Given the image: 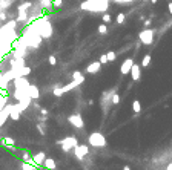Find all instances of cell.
I'll use <instances>...</instances> for the list:
<instances>
[{"instance_id":"obj_29","label":"cell","mask_w":172,"mask_h":170,"mask_svg":"<svg viewBox=\"0 0 172 170\" xmlns=\"http://www.w3.org/2000/svg\"><path fill=\"white\" fill-rule=\"evenodd\" d=\"M31 158H32V156H31L28 152H23V153H22V159H23V161H28V159H31Z\"/></svg>"},{"instance_id":"obj_27","label":"cell","mask_w":172,"mask_h":170,"mask_svg":"<svg viewBox=\"0 0 172 170\" xmlns=\"http://www.w3.org/2000/svg\"><path fill=\"white\" fill-rule=\"evenodd\" d=\"M101 65H106V63H109L108 61V57H106V54H103V55H100V60H98Z\"/></svg>"},{"instance_id":"obj_32","label":"cell","mask_w":172,"mask_h":170,"mask_svg":"<svg viewBox=\"0 0 172 170\" xmlns=\"http://www.w3.org/2000/svg\"><path fill=\"white\" fill-rule=\"evenodd\" d=\"M144 26H146V28H147V26H151V20H149V19H147V20H144Z\"/></svg>"},{"instance_id":"obj_15","label":"cell","mask_w":172,"mask_h":170,"mask_svg":"<svg viewBox=\"0 0 172 170\" xmlns=\"http://www.w3.org/2000/svg\"><path fill=\"white\" fill-rule=\"evenodd\" d=\"M72 80L77 81L78 84H82V83L85 81V77H83V74H82L80 71H74V72H72Z\"/></svg>"},{"instance_id":"obj_24","label":"cell","mask_w":172,"mask_h":170,"mask_svg":"<svg viewBox=\"0 0 172 170\" xmlns=\"http://www.w3.org/2000/svg\"><path fill=\"white\" fill-rule=\"evenodd\" d=\"M48 63H49V66H57V58H55V55H49V57H48Z\"/></svg>"},{"instance_id":"obj_26","label":"cell","mask_w":172,"mask_h":170,"mask_svg":"<svg viewBox=\"0 0 172 170\" xmlns=\"http://www.w3.org/2000/svg\"><path fill=\"white\" fill-rule=\"evenodd\" d=\"M106 32H108V26H106L105 23L100 25V26H98V34H106Z\"/></svg>"},{"instance_id":"obj_31","label":"cell","mask_w":172,"mask_h":170,"mask_svg":"<svg viewBox=\"0 0 172 170\" xmlns=\"http://www.w3.org/2000/svg\"><path fill=\"white\" fill-rule=\"evenodd\" d=\"M37 120H39V121H40V123H45V121H46V120H48V116H43V115H40V116H39V118H37Z\"/></svg>"},{"instance_id":"obj_6","label":"cell","mask_w":172,"mask_h":170,"mask_svg":"<svg viewBox=\"0 0 172 170\" xmlns=\"http://www.w3.org/2000/svg\"><path fill=\"white\" fill-rule=\"evenodd\" d=\"M89 155V147L86 146V144H77L75 147H74V156L77 158V159H83L85 156H88Z\"/></svg>"},{"instance_id":"obj_8","label":"cell","mask_w":172,"mask_h":170,"mask_svg":"<svg viewBox=\"0 0 172 170\" xmlns=\"http://www.w3.org/2000/svg\"><path fill=\"white\" fill-rule=\"evenodd\" d=\"M132 65H134V60H132V58H126V60L121 63V66H120V72H121V75H129Z\"/></svg>"},{"instance_id":"obj_23","label":"cell","mask_w":172,"mask_h":170,"mask_svg":"<svg viewBox=\"0 0 172 170\" xmlns=\"http://www.w3.org/2000/svg\"><path fill=\"white\" fill-rule=\"evenodd\" d=\"M111 103H112V106H117V104H120V95H118L117 92L112 95V100H111Z\"/></svg>"},{"instance_id":"obj_18","label":"cell","mask_w":172,"mask_h":170,"mask_svg":"<svg viewBox=\"0 0 172 170\" xmlns=\"http://www.w3.org/2000/svg\"><path fill=\"white\" fill-rule=\"evenodd\" d=\"M36 129L39 130V133H40L42 136L46 135V124H45V123H37V124H36Z\"/></svg>"},{"instance_id":"obj_10","label":"cell","mask_w":172,"mask_h":170,"mask_svg":"<svg viewBox=\"0 0 172 170\" xmlns=\"http://www.w3.org/2000/svg\"><path fill=\"white\" fill-rule=\"evenodd\" d=\"M100 69H101V63L100 61H92V63H89L88 66H86V74H98L100 72Z\"/></svg>"},{"instance_id":"obj_28","label":"cell","mask_w":172,"mask_h":170,"mask_svg":"<svg viewBox=\"0 0 172 170\" xmlns=\"http://www.w3.org/2000/svg\"><path fill=\"white\" fill-rule=\"evenodd\" d=\"M40 115H43V116H49V110L45 109V107H40Z\"/></svg>"},{"instance_id":"obj_3","label":"cell","mask_w":172,"mask_h":170,"mask_svg":"<svg viewBox=\"0 0 172 170\" xmlns=\"http://www.w3.org/2000/svg\"><path fill=\"white\" fill-rule=\"evenodd\" d=\"M115 94V89H112V91H105L103 94H101V100H100V106H101V109H103V112L105 113H108V110H109V107H111V100H112V95Z\"/></svg>"},{"instance_id":"obj_4","label":"cell","mask_w":172,"mask_h":170,"mask_svg":"<svg viewBox=\"0 0 172 170\" xmlns=\"http://www.w3.org/2000/svg\"><path fill=\"white\" fill-rule=\"evenodd\" d=\"M138 40L141 42V45H146V46H149V45H152L154 43V29H143L140 34H138Z\"/></svg>"},{"instance_id":"obj_25","label":"cell","mask_w":172,"mask_h":170,"mask_svg":"<svg viewBox=\"0 0 172 170\" xmlns=\"http://www.w3.org/2000/svg\"><path fill=\"white\" fill-rule=\"evenodd\" d=\"M124 20H126V16H124V14H118V16H117V23H118V25L124 23Z\"/></svg>"},{"instance_id":"obj_33","label":"cell","mask_w":172,"mask_h":170,"mask_svg":"<svg viewBox=\"0 0 172 170\" xmlns=\"http://www.w3.org/2000/svg\"><path fill=\"white\" fill-rule=\"evenodd\" d=\"M94 103H95V100H89V101H88L89 106H94Z\"/></svg>"},{"instance_id":"obj_34","label":"cell","mask_w":172,"mask_h":170,"mask_svg":"<svg viewBox=\"0 0 172 170\" xmlns=\"http://www.w3.org/2000/svg\"><path fill=\"white\" fill-rule=\"evenodd\" d=\"M123 170H131V165H123Z\"/></svg>"},{"instance_id":"obj_1","label":"cell","mask_w":172,"mask_h":170,"mask_svg":"<svg viewBox=\"0 0 172 170\" xmlns=\"http://www.w3.org/2000/svg\"><path fill=\"white\" fill-rule=\"evenodd\" d=\"M57 144L62 146V150L63 152H71L74 150V147L78 144V138L75 135H71V136H66L63 139H57Z\"/></svg>"},{"instance_id":"obj_14","label":"cell","mask_w":172,"mask_h":170,"mask_svg":"<svg viewBox=\"0 0 172 170\" xmlns=\"http://www.w3.org/2000/svg\"><path fill=\"white\" fill-rule=\"evenodd\" d=\"M0 142H2L3 146H6V147H14V146H16V139L11 138V136H5V138H2V139H0Z\"/></svg>"},{"instance_id":"obj_13","label":"cell","mask_w":172,"mask_h":170,"mask_svg":"<svg viewBox=\"0 0 172 170\" xmlns=\"http://www.w3.org/2000/svg\"><path fill=\"white\" fill-rule=\"evenodd\" d=\"M43 167H45L46 170H55V168H57V164H55V161H54L52 158H48V156H46V159H45V162H43Z\"/></svg>"},{"instance_id":"obj_2","label":"cell","mask_w":172,"mask_h":170,"mask_svg":"<svg viewBox=\"0 0 172 170\" xmlns=\"http://www.w3.org/2000/svg\"><path fill=\"white\" fill-rule=\"evenodd\" d=\"M88 142L92 146V147H105L106 146V138L103 133L100 132H92L89 136H88Z\"/></svg>"},{"instance_id":"obj_20","label":"cell","mask_w":172,"mask_h":170,"mask_svg":"<svg viewBox=\"0 0 172 170\" xmlns=\"http://www.w3.org/2000/svg\"><path fill=\"white\" fill-rule=\"evenodd\" d=\"M52 94H54V97H62L65 92H63V86H60V84H57L54 89H52Z\"/></svg>"},{"instance_id":"obj_19","label":"cell","mask_w":172,"mask_h":170,"mask_svg":"<svg viewBox=\"0 0 172 170\" xmlns=\"http://www.w3.org/2000/svg\"><path fill=\"white\" fill-rule=\"evenodd\" d=\"M31 74V68L29 66H20V77H28Z\"/></svg>"},{"instance_id":"obj_16","label":"cell","mask_w":172,"mask_h":170,"mask_svg":"<svg viewBox=\"0 0 172 170\" xmlns=\"http://www.w3.org/2000/svg\"><path fill=\"white\" fill-rule=\"evenodd\" d=\"M22 170H39V165H34L28 161H23L22 162Z\"/></svg>"},{"instance_id":"obj_7","label":"cell","mask_w":172,"mask_h":170,"mask_svg":"<svg viewBox=\"0 0 172 170\" xmlns=\"http://www.w3.org/2000/svg\"><path fill=\"white\" fill-rule=\"evenodd\" d=\"M13 84H14V87L17 91H23V92H26L28 87H29V81H28L26 77H17V78H14Z\"/></svg>"},{"instance_id":"obj_17","label":"cell","mask_w":172,"mask_h":170,"mask_svg":"<svg viewBox=\"0 0 172 170\" xmlns=\"http://www.w3.org/2000/svg\"><path fill=\"white\" fill-rule=\"evenodd\" d=\"M132 110H134V113H140L141 112V103H140V100H134L132 101Z\"/></svg>"},{"instance_id":"obj_21","label":"cell","mask_w":172,"mask_h":170,"mask_svg":"<svg viewBox=\"0 0 172 170\" xmlns=\"http://www.w3.org/2000/svg\"><path fill=\"white\" fill-rule=\"evenodd\" d=\"M106 57H108V61L112 63V61H115V58H117V52L109 51V52H106Z\"/></svg>"},{"instance_id":"obj_5","label":"cell","mask_w":172,"mask_h":170,"mask_svg":"<svg viewBox=\"0 0 172 170\" xmlns=\"http://www.w3.org/2000/svg\"><path fill=\"white\" fill-rule=\"evenodd\" d=\"M68 121H69V124H71L72 127H75V129H83V127H85V121H83V116H82L80 113H72V115H69V116H68Z\"/></svg>"},{"instance_id":"obj_30","label":"cell","mask_w":172,"mask_h":170,"mask_svg":"<svg viewBox=\"0 0 172 170\" xmlns=\"http://www.w3.org/2000/svg\"><path fill=\"white\" fill-rule=\"evenodd\" d=\"M103 22L105 23H111V16L109 14H103Z\"/></svg>"},{"instance_id":"obj_22","label":"cell","mask_w":172,"mask_h":170,"mask_svg":"<svg viewBox=\"0 0 172 170\" xmlns=\"http://www.w3.org/2000/svg\"><path fill=\"white\" fill-rule=\"evenodd\" d=\"M149 65H151V55L147 54V55H144L143 60H141V68H147Z\"/></svg>"},{"instance_id":"obj_9","label":"cell","mask_w":172,"mask_h":170,"mask_svg":"<svg viewBox=\"0 0 172 170\" xmlns=\"http://www.w3.org/2000/svg\"><path fill=\"white\" fill-rule=\"evenodd\" d=\"M129 75H131L132 81H138V80L141 78V66H140V65H132Z\"/></svg>"},{"instance_id":"obj_11","label":"cell","mask_w":172,"mask_h":170,"mask_svg":"<svg viewBox=\"0 0 172 170\" xmlns=\"http://www.w3.org/2000/svg\"><path fill=\"white\" fill-rule=\"evenodd\" d=\"M28 95L32 98V100H37L39 97H40V91H39V87L36 86V84H29V87H28Z\"/></svg>"},{"instance_id":"obj_12","label":"cell","mask_w":172,"mask_h":170,"mask_svg":"<svg viewBox=\"0 0 172 170\" xmlns=\"http://www.w3.org/2000/svg\"><path fill=\"white\" fill-rule=\"evenodd\" d=\"M32 159H34V162H36V165H43V162H45V159H46V153L45 152H39V153H36L34 156H32Z\"/></svg>"}]
</instances>
